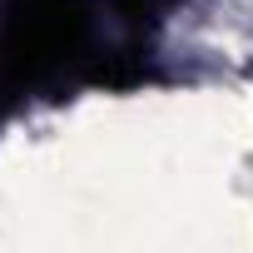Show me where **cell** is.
Returning <instances> with one entry per match:
<instances>
[{
    "label": "cell",
    "mask_w": 253,
    "mask_h": 253,
    "mask_svg": "<svg viewBox=\"0 0 253 253\" xmlns=\"http://www.w3.org/2000/svg\"><path fill=\"white\" fill-rule=\"evenodd\" d=\"M169 5H179V0H114V10H119L124 20H144V15H159V10H169Z\"/></svg>",
    "instance_id": "obj_1"
}]
</instances>
